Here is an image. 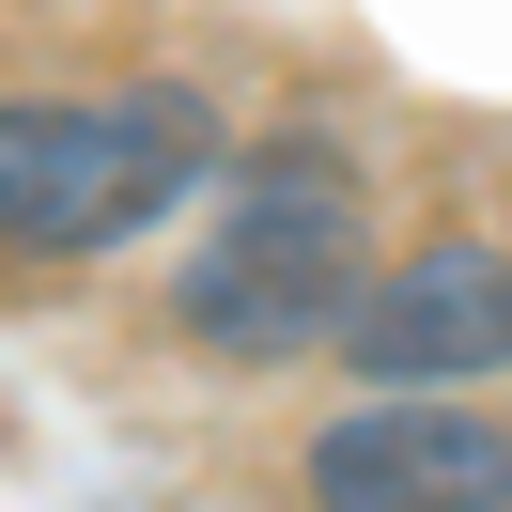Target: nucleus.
Returning a JSON list of instances; mask_svg holds the SVG:
<instances>
[{"mask_svg":"<svg viewBox=\"0 0 512 512\" xmlns=\"http://www.w3.org/2000/svg\"><path fill=\"white\" fill-rule=\"evenodd\" d=\"M357 187L326 156H280L218 202V233L187 249V326L218 357H311L357 326Z\"/></svg>","mask_w":512,"mask_h":512,"instance_id":"1","label":"nucleus"},{"mask_svg":"<svg viewBox=\"0 0 512 512\" xmlns=\"http://www.w3.org/2000/svg\"><path fill=\"white\" fill-rule=\"evenodd\" d=\"M202 109L187 94H109V109H47L0 94V249H125L187 202L202 171Z\"/></svg>","mask_w":512,"mask_h":512,"instance_id":"2","label":"nucleus"},{"mask_svg":"<svg viewBox=\"0 0 512 512\" xmlns=\"http://www.w3.org/2000/svg\"><path fill=\"white\" fill-rule=\"evenodd\" d=\"M311 512H512V435L450 388H373L311 435Z\"/></svg>","mask_w":512,"mask_h":512,"instance_id":"3","label":"nucleus"},{"mask_svg":"<svg viewBox=\"0 0 512 512\" xmlns=\"http://www.w3.org/2000/svg\"><path fill=\"white\" fill-rule=\"evenodd\" d=\"M342 357H357L373 388H466V373H512V249L435 233V249L373 264V280H357Z\"/></svg>","mask_w":512,"mask_h":512,"instance_id":"4","label":"nucleus"}]
</instances>
